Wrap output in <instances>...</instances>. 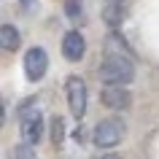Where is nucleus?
I'll list each match as a JSON object with an SVG mask.
<instances>
[{
	"instance_id": "6",
	"label": "nucleus",
	"mask_w": 159,
	"mask_h": 159,
	"mask_svg": "<svg viewBox=\"0 0 159 159\" xmlns=\"http://www.w3.org/2000/svg\"><path fill=\"white\" fill-rule=\"evenodd\" d=\"M100 100H102V105L111 108V111H127L132 105V94H129L127 86H105L102 94H100Z\"/></svg>"
},
{
	"instance_id": "7",
	"label": "nucleus",
	"mask_w": 159,
	"mask_h": 159,
	"mask_svg": "<svg viewBox=\"0 0 159 159\" xmlns=\"http://www.w3.org/2000/svg\"><path fill=\"white\" fill-rule=\"evenodd\" d=\"M84 54H86V41H84V35L78 33V30L65 33V38H62V57H65L67 62H78Z\"/></svg>"
},
{
	"instance_id": "9",
	"label": "nucleus",
	"mask_w": 159,
	"mask_h": 159,
	"mask_svg": "<svg viewBox=\"0 0 159 159\" xmlns=\"http://www.w3.org/2000/svg\"><path fill=\"white\" fill-rule=\"evenodd\" d=\"M62 140H65V119L54 116L51 119V143L54 146H62Z\"/></svg>"
},
{
	"instance_id": "13",
	"label": "nucleus",
	"mask_w": 159,
	"mask_h": 159,
	"mask_svg": "<svg viewBox=\"0 0 159 159\" xmlns=\"http://www.w3.org/2000/svg\"><path fill=\"white\" fill-rule=\"evenodd\" d=\"M100 159H121L119 154H105V157H100Z\"/></svg>"
},
{
	"instance_id": "2",
	"label": "nucleus",
	"mask_w": 159,
	"mask_h": 159,
	"mask_svg": "<svg viewBox=\"0 0 159 159\" xmlns=\"http://www.w3.org/2000/svg\"><path fill=\"white\" fill-rule=\"evenodd\" d=\"M19 119H22V140L30 146H38V140L43 138V119L38 105H33V100H27L19 108Z\"/></svg>"
},
{
	"instance_id": "4",
	"label": "nucleus",
	"mask_w": 159,
	"mask_h": 159,
	"mask_svg": "<svg viewBox=\"0 0 159 159\" xmlns=\"http://www.w3.org/2000/svg\"><path fill=\"white\" fill-rule=\"evenodd\" d=\"M65 97H67V108L75 119H84L86 113V102H89V92L81 75H67L65 81Z\"/></svg>"
},
{
	"instance_id": "10",
	"label": "nucleus",
	"mask_w": 159,
	"mask_h": 159,
	"mask_svg": "<svg viewBox=\"0 0 159 159\" xmlns=\"http://www.w3.org/2000/svg\"><path fill=\"white\" fill-rule=\"evenodd\" d=\"M65 14L73 22H81L84 16V0H65Z\"/></svg>"
},
{
	"instance_id": "14",
	"label": "nucleus",
	"mask_w": 159,
	"mask_h": 159,
	"mask_svg": "<svg viewBox=\"0 0 159 159\" xmlns=\"http://www.w3.org/2000/svg\"><path fill=\"white\" fill-rule=\"evenodd\" d=\"M108 3H121V0H108Z\"/></svg>"
},
{
	"instance_id": "3",
	"label": "nucleus",
	"mask_w": 159,
	"mask_h": 159,
	"mask_svg": "<svg viewBox=\"0 0 159 159\" xmlns=\"http://www.w3.org/2000/svg\"><path fill=\"white\" fill-rule=\"evenodd\" d=\"M124 132H127V127H124L121 119H102V121H97V127H94L92 140H94L97 148H113V146L121 143Z\"/></svg>"
},
{
	"instance_id": "5",
	"label": "nucleus",
	"mask_w": 159,
	"mask_h": 159,
	"mask_svg": "<svg viewBox=\"0 0 159 159\" xmlns=\"http://www.w3.org/2000/svg\"><path fill=\"white\" fill-rule=\"evenodd\" d=\"M49 70V54L41 49V46H33V49L25 51V75L30 81H41Z\"/></svg>"
},
{
	"instance_id": "1",
	"label": "nucleus",
	"mask_w": 159,
	"mask_h": 159,
	"mask_svg": "<svg viewBox=\"0 0 159 159\" xmlns=\"http://www.w3.org/2000/svg\"><path fill=\"white\" fill-rule=\"evenodd\" d=\"M97 75L105 86H127L135 78V65L132 57L127 54H105V59L97 67Z\"/></svg>"
},
{
	"instance_id": "11",
	"label": "nucleus",
	"mask_w": 159,
	"mask_h": 159,
	"mask_svg": "<svg viewBox=\"0 0 159 159\" xmlns=\"http://www.w3.org/2000/svg\"><path fill=\"white\" fill-rule=\"evenodd\" d=\"M8 159H35V146H30V143H19V146L11 148Z\"/></svg>"
},
{
	"instance_id": "8",
	"label": "nucleus",
	"mask_w": 159,
	"mask_h": 159,
	"mask_svg": "<svg viewBox=\"0 0 159 159\" xmlns=\"http://www.w3.org/2000/svg\"><path fill=\"white\" fill-rule=\"evenodd\" d=\"M0 46L6 51H16L19 49V30L14 25H3L0 27Z\"/></svg>"
},
{
	"instance_id": "12",
	"label": "nucleus",
	"mask_w": 159,
	"mask_h": 159,
	"mask_svg": "<svg viewBox=\"0 0 159 159\" xmlns=\"http://www.w3.org/2000/svg\"><path fill=\"white\" fill-rule=\"evenodd\" d=\"M105 22H108L111 27L121 25V6H119V3H111L108 8H105Z\"/></svg>"
}]
</instances>
